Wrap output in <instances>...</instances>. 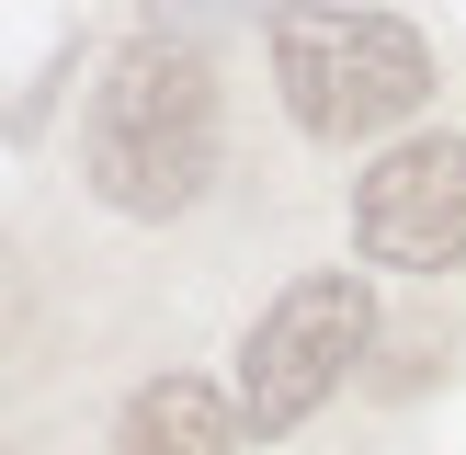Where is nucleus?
Instances as JSON below:
<instances>
[{
  "label": "nucleus",
  "mask_w": 466,
  "mask_h": 455,
  "mask_svg": "<svg viewBox=\"0 0 466 455\" xmlns=\"http://www.w3.org/2000/svg\"><path fill=\"white\" fill-rule=\"evenodd\" d=\"M376 353V285L364 273H296L239 341V432L273 444L308 410H330V387Z\"/></svg>",
  "instance_id": "3"
},
{
  "label": "nucleus",
  "mask_w": 466,
  "mask_h": 455,
  "mask_svg": "<svg viewBox=\"0 0 466 455\" xmlns=\"http://www.w3.org/2000/svg\"><path fill=\"white\" fill-rule=\"evenodd\" d=\"M114 455H239V399H217L205 376H159L126 399Z\"/></svg>",
  "instance_id": "5"
},
{
  "label": "nucleus",
  "mask_w": 466,
  "mask_h": 455,
  "mask_svg": "<svg viewBox=\"0 0 466 455\" xmlns=\"http://www.w3.org/2000/svg\"><path fill=\"white\" fill-rule=\"evenodd\" d=\"M353 239L387 273H444L466 262V136L421 126L353 182Z\"/></svg>",
  "instance_id": "4"
},
{
  "label": "nucleus",
  "mask_w": 466,
  "mask_h": 455,
  "mask_svg": "<svg viewBox=\"0 0 466 455\" xmlns=\"http://www.w3.org/2000/svg\"><path fill=\"white\" fill-rule=\"evenodd\" d=\"M217 12V0H148V35H171V46H194V23Z\"/></svg>",
  "instance_id": "6"
},
{
  "label": "nucleus",
  "mask_w": 466,
  "mask_h": 455,
  "mask_svg": "<svg viewBox=\"0 0 466 455\" xmlns=\"http://www.w3.org/2000/svg\"><path fill=\"white\" fill-rule=\"evenodd\" d=\"M80 171L114 217H148V228L217 182V68H205V46L137 35L103 68L91 126H80Z\"/></svg>",
  "instance_id": "1"
},
{
  "label": "nucleus",
  "mask_w": 466,
  "mask_h": 455,
  "mask_svg": "<svg viewBox=\"0 0 466 455\" xmlns=\"http://www.w3.org/2000/svg\"><path fill=\"white\" fill-rule=\"evenodd\" d=\"M273 91H285L296 136L353 148L387 136L432 103V46L399 12H341V0H285L273 12Z\"/></svg>",
  "instance_id": "2"
}]
</instances>
